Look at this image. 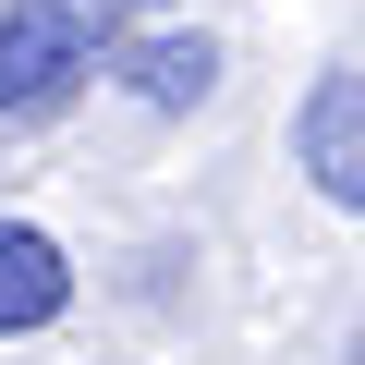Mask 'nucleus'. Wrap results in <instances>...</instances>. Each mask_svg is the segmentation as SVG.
<instances>
[{
    "label": "nucleus",
    "mask_w": 365,
    "mask_h": 365,
    "mask_svg": "<svg viewBox=\"0 0 365 365\" xmlns=\"http://www.w3.org/2000/svg\"><path fill=\"white\" fill-rule=\"evenodd\" d=\"M134 0H0V122H49L122 61Z\"/></svg>",
    "instance_id": "nucleus-1"
},
{
    "label": "nucleus",
    "mask_w": 365,
    "mask_h": 365,
    "mask_svg": "<svg viewBox=\"0 0 365 365\" xmlns=\"http://www.w3.org/2000/svg\"><path fill=\"white\" fill-rule=\"evenodd\" d=\"M292 158H304V182H317L341 220H365V61H341V73L304 86V110H292Z\"/></svg>",
    "instance_id": "nucleus-2"
},
{
    "label": "nucleus",
    "mask_w": 365,
    "mask_h": 365,
    "mask_svg": "<svg viewBox=\"0 0 365 365\" xmlns=\"http://www.w3.org/2000/svg\"><path fill=\"white\" fill-rule=\"evenodd\" d=\"M61 304H73V256H61L49 232H25V220H0V341L49 329Z\"/></svg>",
    "instance_id": "nucleus-3"
},
{
    "label": "nucleus",
    "mask_w": 365,
    "mask_h": 365,
    "mask_svg": "<svg viewBox=\"0 0 365 365\" xmlns=\"http://www.w3.org/2000/svg\"><path fill=\"white\" fill-rule=\"evenodd\" d=\"M122 86H134L146 110H195V98L220 86V49H207V37H134V49H122Z\"/></svg>",
    "instance_id": "nucleus-4"
},
{
    "label": "nucleus",
    "mask_w": 365,
    "mask_h": 365,
    "mask_svg": "<svg viewBox=\"0 0 365 365\" xmlns=\"http://www.w3.org/2000/svg\"><path fill=\"white\" fill-rule=\"evenodd\" d=\"M134 13H182V0H134Z\"/></svg>",
    "instance_id": "nucleus-5"
},
{
    "label": "nucleus",
    "mask_w": 365,
    "mask_h": 365,
    "mask_svg": "<svg viewBox=\"0 0 365 365\" xmlns=\"http://www.w3.org/2000/svg\"><path fill=\"white\" fill-rule=\"evenodd\" d=\"M353 365H365V341H353Z\"/></svg>",
    "instance_id": "nucleus-6"
}]
</instances>
